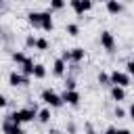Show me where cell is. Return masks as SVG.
Masks as SVG:
<instances>
[{
    "label": "cell",
    "mask_w": 134,
    "mask_h": 134,
    "mask_svg": "<svg viewBox=\"0 0 134 134\" xmlns=\"http://www.w3.org/2000/svg\"><path fill=\"white\" fill-rule=\"evenodd\" d=\"M54 27V23H52V17H50V10H46V13H42V29L44 31H50Z\"/></svg>",
    "instance_id": "obj_7"
},
{
    "label": "cell",
    "mask_w": 134,
    "mask_h": 134,
    "mask_svg": "<svg viewBox=\"0 0 134 134\" xmlns=\"http://www.w3.org/2000/svg\"><path fill=\"white\" fill-rule=\"evenodd\" d=\"M115 115H117V117H124V115H126V111H124L121 107H117V109H115Z\"/></svg>",
    "instance_id": "obj_27"
},
{
    "label": "cell",
    "mask_w": 134,
    "mask_h": 134,
    "mask_svg": "<svg viewBox=\"0 0 134 134\" xmlns=\"http://www.w3.org/2000/svg\"><path fill=\"white\" fill-rule=\"evenodd\" d=\"M109 80H111V84H113V86H121V88L130 86V75H128V73H124V71H113V73L109 75Z\"/></svg>",
    "instance_id": "obj_1"
},
{
    "label": "cell",
    "mask_w": 134,
    "mask_h": 134,
    "mask_svg": "<svg viewBox=\"0 0 134 134\" xmlns=\"http://www.w3.org/2000/svg\"><path fill=\"white\" fill-rule=\"evenodd\" d=\"M63 71H65V61L63 59H57L54 65H52V73L54 75H63Z\"/></svg>",
    "instance_id": "obj_10"
},
{
    "label": "cell",
    "mask_w": 134,
    "mask_h": 134,
    "mask_svg": "<svg viewBox=\"0 0 134 134\" xmlns=\"http://www.w3.org/2000/svg\"><path fill=\"white\" fill-rule=\"evenodd\" d=\"M73 86H75L73 80H67V82H65V90H73Z\"/></svg>",
    "instance_id": "obj_25"
},
{
    "label": "cell",
    "mask_w": 134,
    "mask_h": 134,
    "mask_svg": "<svg viewBox=\"0 0 134 134\" xmlns=\"http://www.w3.org/2000/svg\"><path fill=\"white\" fill-rule=\"evenodd\" d=\"M6 103H8V100H6V98L0 94V107H6Z\"/></svg>",
    "instance_id": "obj_29"
},
{
    "label": "cell",
    "mask_w": 134,
    "mask_h": 134,
    "mask_svg": "<svg viewBox=\"0 0 134 134\" xmlns=\"http://www.w3.org/2000/svg\"><path fill=\"white\" fill-rule=\"evenodd\" d=\"M44 75H46V67L40 65V63L34 65V77H44Z\"/></svg>",
    "instance_id": "obj_14"
},
{
    "label": "cell",
    "mask_w": 134,
    "mask_h": 134,
    "mask_svg": "<svg viewBox=\"0 0 134 134\" xmlns=\"http://www.w3.org/2000/svg\"><path fill=\"white\" fill-rule=\"evenodd\" d=\"M36 40H38V38H34V36H27V40H25V44H27V46L31 48V46H36Z\"/></svg>",
    "instance_id": "obj_23"
},
{
    "label": "cell",
    "mask_w": 134,
    "mask_h": 134,
    "mask_svg": "<svg viewBox=\"0 0 134 134\" xmlns=\"http://www.w3.org/2000/svg\"><path fill=\"white\" fill-rule=\"evenodd\" d=\"M71 8H73L77 15H84V8H82V0H71Z\"/></svg>",
    "instance_id": "obj_16"
},
{
    "label": "cell",
    "mask_w": 134,
    "mask_h": 134,
    "mask_svg": "<svg viewBox=\"0 0 134 134\" xmlns=\"http://www.w3.org/2000/svg\"><path fill=\"white\" fill-rule=\"evenodd\" d=\"M130 117L134 119V105H130Z\"/></svg>",
    "instance_id": "obj_30"
},
{
    "label": "cell",
    "mask_w": 134,
    "mask_h": 134,
    "mask_svg": "<svg viewBox=\"0 0 134 134\" xmlns=\"http://www.w3.org/2000/svg\"><path fill=\"white\" fill-rule=\"evenodd\" d=\"M38 119H40L42 124L50 121V109H42V111H38Z\"/></svg>",
    "instance_id": "obj_15"
},
{
    "label": "cell",
    "mask_w": 134,
    "mask_h": 134,
    "mask_svg": "<svg viewBox=\"0 0 134 134\" xmlns=\"http://www.w3.org/2000/svg\"><path fill=\"white\" fill-rule=\"evenodd\" d=\"M67 34H69V36H77V25H75V23H69V25H67Z\"/></svg>",
    "instance_id": "obj_19"
},
{
    "label": "cell",
    "mask_w": 134,
    "mask_h": 134,
    "mask_svg": "<svg viewBox=\"0 0 134 134\" xmlns=\"http://www.w3.org/2000/svg\"><path fill=\"white\" fill-rule=\"evenodd\" d=\"M82 8H84V13L90 10L92 8V0H82Z\"/></svg>",
    "instance_id": "obj_22"
},
{
    "label": "cell",
    "mask_w": 134,
    "mask_h": 134,
    "mask_svg": "<svg viewBox=\"0 0 134 134\" xmlns=\"http://www.w3.org/2000/svg\"><path fill=\"white\" fill-rule=\"evenodd\" d=\"M100 2H109V0H100Z\"/></svg>",
    "instance_id": "obj_34"
},
{
    "label": "cell",
    "mask_w": 134,
    "mask_h": 134,
    "mask_svg": "<svg viewBox=\"0 0 134 134\" xmlns=\"http://www.w3.org/2000/svg\"><path fill=\"white\" fill-rule=\"evenodd\" d=\"M21 69H23L25 75H34V61H31V59H25V61L21 63Z\"/></svg>",
    "instance_id": "obj_9"
},
{
    "label": "cell",
    "mask_w": 134,
    "mask_h": 134,
    "mask_svg": "<svg viewBox=\"0 0 134 134\" xmlns=\"http://www.w3.org/2000/svg\"><path fill=\"white\" fill-rule=\"evenodd\" d=\"M69 52H71V61H82L84 59V48H73Z\"/></svg>",
    "instance_id": "obj_13"
},
{
    "label": "cell",
    "mask_w": 134,
    "mask_h": 134,
    "mask_svg": "<svg viewBox=\"0 0 134 134\" xmlns=\"http://www.w3.org/2000/svg\"><path fill=\"white\" fill-rule=\"evenodd\" d=\"M61 100H63V103H69V105H77V103H80V92H75V90H65L63 96H61Z\"/></svg>",
    "instance_id": "obj_3"
},
{
    "label": "cell",
    "mask_w": 134,
    "mask_h": 134,
    "mask_svg": "<svg viewBox=\"0 0 134 134\" xmlns=\"http://www.w3.org/2000/svg\"><path fill=\"white\" fill-rule=\"evenodd\" d=\"M117 134H132L130 130H117Z\"/></svg>",
    "instance_id": "obj_31"
},
{
    "label": "cell",
    "mask_w": 134,
    "mask_h": 134,
    "mask_svg": "<svg viewBox=\"0 0 134 134\" xmlns=\"http://www.w3.org/2000/svg\"><path fill=\"white\" fill-rule=\"evenodd\" d=\"M42 100H44L46 105H50V107H61V105H63L61 96H59L57 92H52V90H44V92H42Z\"/></svg>",
    "instance_id": "obj_2"
},
{
    "label": "cell",
    "mask_w": 134,
    "mask_h": 134,
    "mask_svg": "<svg viewBox=\"0 0 134 134\" xmlns=\"http://www.w3.org/2000/svg\"><path fill=\"white\" fill-rule=\"evenodd\" d=\"M29 80L25 77V75H21V73H17V71H10V75H8V84L10 86H21V84H27Z\"/></svg>",
    "instance_id": "obj_6"
},
{
    "label": "cell",
    "mask_w": 134,
    "mask_h": 134,
    "mask_svg": "<svg viewBox=\"0 0 134 134\" xmlns=\"http://www.w3.org/2000/svg\"><path fill=\"white\" fill-rule=\"evenodd\" d=\"M36 48H38V50H46V48H48V42H46L44 38H38V40H36Z\"/></svg>",
    "instance_id": "obj_17"
},
{
    "label": "cell",
    "mask_w": 134,
    "mask_h": 134,
    "mask_svg": "<svg viewBox=\"0 0 134 134\" xmlns=\"http://www.w3.org/2000/svg\"><path fill=\"white\" fill-rule=\"evenodd\" d=\"M105 134H117V130H115V128H113V126H109V128H107V130H105Z\"/></svg>",
    "instance_id": "obj_28"
},
{
    "label": "cell",
    "mask_w": 134,
    "mask_h": 134,
    "mask_svg": "<svg viewBox=\"0 0 134 134\" xmlns=\"http://www.w3.org/2000/svg\"><path fill=\"white\" fill-rule=\"evenodd\" d=\"M2 130H4L6 134H25V132L21 130V126H19V124H13V121H8V119H4Z\"/></svg>",
    "instance_id": "obj_4"
},
{
    "label": "cell",
    "mask_w": 134,
    "mask_h": 134,
    "mask_svg": "<svg viewBox=\"0 0 134 134\" xmlns=\"http://www.w3.org/2000/svg\"><path fill=\"white\" fill-rule=\"evenodd\" d=\"M107 10H109L111 15H117V13H121V4H119L117 0H109V2H107Z\"/></svg>",
    "instance_id": "obj_8"
},
{
    "label": "cell",
    "mask_w": 134,
    "mask_h": 134,
    "mask_svg": "<svg viewBox=\"0 0 134 134\" xmlns=\"http://www.w3.org/2000/svg\"><path fill=\"white\" fill-rule=\"evenodd\" d=\"M88 134H96V132H94V130H88Z\"/></svg>",
    "instance_id": "obj_33"
},
{
    "label": "cell",
    "mask_w": 134,
    "mask_h": 134,
    "mask_svg": "<svg viewBox=\"0 0 134 134\" xmlns=\"http://www.w3.org/2000/svg\"><path fill=\"white\" fill-rule=\"evenodd\" d=\"M29 23L34 27H42V13H29Z\"/></svg>",
    "instance_id": "obj_12"
},
{
    "label": "cell",
    "mask_w": 134,
    "mask_h": 134,
    "mask_svg": "<svg viewBox=\"0 0 134 134\" xmlns=\"http://www.w3.org/2000/svg\"><path fill=\"white\" fill-rule=\"evenodd\" d=\"M13 59H15V61H17V63H23V61H25V59H27V57H25V54H23V52H19V50H17V52H13Z\"/></svg>",
    "instance_id": "obj_20"
},
{
    "label": "cell",
    "mask_w": 134,
    "mask_h": 134,
    "mask_svg": "<svg viewBox=\"0 0 134 134\" xmlns=\"http://www.w3.org/2000/svg\"><path fill=\"white\" fill-rule=\"evenodd\" d=\"M111 96H113L115 100H124V98H126V92H124L121 86H113V88H111Z\"/></svg>",
    "instance_id": "obj_11"
},
{
    "label": "cell",
    "mask_w": 134,
    "mask_h": 134,
    "mask_svg": "<svg viewBox=\"0 0 134 134\" xmlns=\"http://www.w3.org/2000/svg\"><path fill=\"white\" fill-rule=\"evenodd\" d=\"M50 134H61V132H59V130H52V132H50Z\"/></svg>",
    "instance_id": "obj_32"
},
{
    "label": "cell",
    "mask_w": 134,
    "mask_h": 134,
    "mask_svg": "<svg viewBox=\"0 0 134 134\" xmlns=\"http://www.w3.org/2000/svg\"><path fill=\"white\" fill-rule=\"evenodd\" d=\"M61 59H63V61H71V52H69V50H65V52L61 54Z\"/></svg>",
    "instance_id": "obj_26"
},
{
    "label": "cell",
    "mask_w": 134,
    "mask_h": 134,
    "mask_svg": "<svg viewBox=\"0 0 134 134\" xmlns=\"http://www.w3.org/2000/svg\"><path fill=\"white\" fill-rule=\"evenodd\" d=\"M98 82H100V84H105V86H107V84H111V80H109V75H107V73H98Z\"/></svg>",
    "instance_id": "obj_21"
},
{
    "label": "cell",
    "mask_w": 134,
    "mask_h": 134,
    "mask_svg": "<svg viewBox=\"0 0 134 134\" xmlns=\"http://www.w3.org/2000/svg\"><path fill=\"white\" fill-rule=\"evenodd\" d=\"M65 6V0H50V8L52 10H59V8H63Z\"/></svg>",
    "instance_id": "obj_18"
},
{
    "label": "cell",
    "mask_w": 134,
    "mask_h": 134,
    "mask_svg": "<svg viewBox=\"0 0 134 134\" xmlns=\"http://www.w3.org/2000/svg\"><path fill=\"white\" fill-rule=\"evenodd\" d=\"M126 69H128V71H126L128 75H134V61H130V63L126 65Z\"/></svg>",
    "instance_id": "obj_24"
},
{
    "label": "cell",
    "mask_w": 134,
    "mask_h": 134,
    "mask_svg": "<svg viewBox=\"0 0 134 134\" xmlns=\"http://www.w3.org/2000/svg\"><path fill=\"white\" fill-rule=\"evenodd\" d=\"M100 44H103L109 52L115 48V40H113V36H111L109 31H103V34H100Z\"/></svg>",
    "instance_id": "obj_5"
}]
</instances>
